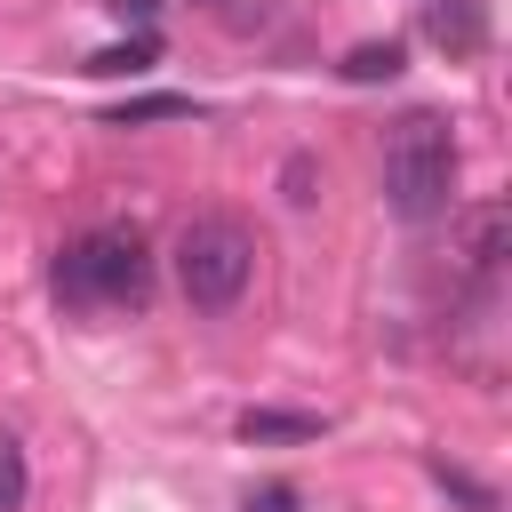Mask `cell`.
Masks as SVG:
<instances>
[{
    "instance_id": "1",
    "label": "cell",
    "mask_w": 512,
    "mask_h": 512,
    "mask_svg": "<svg viewBox=\"0 0 512 512\" xmlns=\"http://www.w3.org/2000/svg\"><path fill=\"white\" fill-rule=\"evenodd\" d=\"M152 296V248L136 224H88L80 240H64L56 256V304L112 320V312H144Z\"/></svg>"
},
{
    "instance_id": "2",
    "label": "cell",
    "mask_w": 512,
    "mask_h": 512,
    "mask_svg": "<svg viewBox=\"0 0 512 512\" xmlns=\"http://www.w3.org/2000/svg\"><path fill=\"white\" fill-rule=\"evenodd\" d=\"M456 128L448 112H400L384 128V200L408 224H432L456 208Z\"/></svg>"
},
{
    "instance_id": "3",
    "label": "cell",
    "mask_w": 512,
    "mask_h": 512,
    "mask_svg": "<svg viewBox=\"0 0 512 512\" xmlns=\"http://www.w3.org/2000/svg\"><path fill=\"white\" fill-rule=\"evenodd\" d=\"M256 280V232L240 216H192L176 232V288L192 312H232Z\"/></svg>"
},
{
    "instance_id": "4",
    "label": "cell",
    "mask_w": 512,
    "mask_h": 512,
    "mask_svg": "<svg viewBox=\"0 0 512 512\" xmlns=\"http://www.w3.org/2000/svg\"><path fill=\"white\" fill-rule=\"evenodd\" d=\"M448 256H456L464 280H496L504 256H512V208H504V200H472V208H456V224H448Z\"/></svg>"
},
{
    "instance_id": "5",
    "label": "cell",
    "mask_w": 512,
    "mask_h": 512,
    "mask_svg": "<svg viewBox=\"0 0 512 512\" xmlns=\"http://www.w3.org/2000/svg\"><path fill=\"white\" fill-rule=\"evenodd\" d=\"M328 424L312 416V408H248L240 416V440H256V448H280V440H320Z\"/></svg>"
},
{
    "instance_id": "6",
    "label": "cell",
    "mask_w": 512,
    "mask_h": 512,
    "mask_svg": "<svg viewBox=\"0 0 512 512\" xmlns=\"http://www.w3.org/2000/svg\"><path fill=\"white\" fill-rule=\"evenodd\" d=\"M424 32H432V40L448 48V56H472V48L488 40V24H480V8H472V0H432Z\"/></svg>"
},
{
    "instance_id": "7",
    "label": "cell",
    "mask_w": 512,
    "mask_h": 512,
    "mask_svg": "<svg viewBox=\"0 0 512 512\" xmlns=\"http://www.w3.org/2000/svg\"><path fill=\"white\" fill-rule=\"evenodd\" d=\"M400 64H408V48L400 40H360V48H344V80L352 88H376V80H400Z\"/></svg>"
},
{
    "instance_id": "8",
    "label": "cell",
    "mask_w": 512,
    "mask_h": 512,
    "mask_svg": "<svg viewBox=\"0 0 512 512\" xmlns=\"http://www.w3.org/2000/svg\"><path fill=\"white\" fill-rule=\"evenodd\" d=\"M152 56H160V40H152V32H128V40L96 48L80 72H96V80H120V72H152Z\"/></svg>"
},
{
    "instance_id": "9",
    "label": "cell",
    "mask_w": 512,
    "mask_h": 512,
    "mask_svg": "<svg viewBox=\"0 0 512 512\" xmlns=\"http://www.w3.org/2000/svg\"><path fill=\"white\" fill-rule=\"evenodd\" d=\"M144 120H200V104L192 96H136L120 112H104V128H144Z\"/></svg>"
},
{
    "instance_id": "10",
    "label": "cell",
    "mask_w": 512,
    "mask_h": 512,
    "mask_svg": "<svg viewBox=\"0 0 512 512\" xmlns=\"http://www.w3.org/2000/svg\"><path fill=\"white\" fill-rule=\"evenodd\" d=\"M24 488H32V472H24V440H16V432H0V512H16V504H24Z\"/></svg>"
},
{
    "instance_id": "11",
    "label": "cell",
    "mask_w": 512,
    "mask_h": 512,
    "mask_svg": "<svg viewBox=\"0 0 512 512\" xmlns=\"http://www.w3.org/2000/svg\"><path fill=\"white\" fill-rule=\"evenodd\" d=\"M432 480H440V488H448L464 512H496V488H480L472 472H456V464H440V456H432Z\"/></svg>"
},
{
    "instance_id": "12",
    "label": "cell",
    "mask_w": 512,
    "mask_h": 512,
    "mask_svg": "<svg viewBox=\"0 0 512 512\" xmlns=\"http://www.w3.org/2000/svg\"><path fill=\"white\" fill-rule=\"evenodd\" d=\"M240 512H304V496H296L288 480H264V488H248V496H240Z\"/></svg>"
},
{
    "instance_id": "13",
    "label": "cell",
    "mask_w": 512,
    "mask_h": 512,
    "mask_svg": "<svg viewBox=\"0 0 512 512\" xmlns=\"http://www.w3.org/2000/svg\"><path fill=\"white\" fill-rule=\"evenodd\" d=\"M280 184H288V200H296V208H312V200H320V192H312V160H304V152L288 160V176H280Z\"/></svg>"
},
{
    "instance_id": "14",
    "label": "cell",
    "mask_w": 512,
    "mask_h": 512,
    "mask_svg": "<svg viewBox=\"0 0 512 512\" xmlns=\"http://www.w3.org/2000/svg\"><path fill=\"white\" fill-rule=\"evenodd\" d=\"M120 24H136V32H152V16H160V0H104Z\"/></svg>"
}]
</instances>
